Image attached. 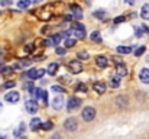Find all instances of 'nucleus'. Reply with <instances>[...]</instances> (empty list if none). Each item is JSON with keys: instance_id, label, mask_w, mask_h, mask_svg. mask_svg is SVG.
Wrapping results in <instances>:
<instances>
[{"instance_id": "nucleus-21", "label": "nucleus", "mask_w": 149, "mask_h": 139, "mask_svg": "<svg viewBox=\"0 0 149 139\" xmlns=\"http://www.w3.org/2000/svg\"><path fill=\"white\" fill-rule=\"evenodd\" d=\"M119 86H120V77H113L110 80V87L111 89H117Z\"/></svg>"}, {"instance_id": "nucleus-35", "label": "nucleus", "mask_w": 149, "mask_h": 139, "mask_svg": "<svg viewBox=\"0 0 149 139\" xmlns=\"http://www.w3.org/2000/svg\"><path fill=\"white\" fill-rule=\"evenodd\" d=\"M77 90H81V92H87V87L84 84H78L77 86Z\"/></svg>"}, {"instance_id": "nucleus-1", "label": "nucleus", "mask_w": 149, "mask_h": 139, "mask_svg": "<svg viewBox=\"0 0 149 139\" xmlns=\"http://www.w3.org/2000/svg\"><path fill=\"white\" fill-rule=\"evenodd\" d=\"M71 34L75 35V38H78V39H84L86 38V29H84V26L81 23H72Z\"/></svg>"}, {"instance_id": "nucleus-41", "label": "nucleus", "mask_w": 149, "mask_h": 139, "mask_svg": "<svg viewBox=\"0 0 149 139\" xmlns=\"http://www.w3.org/2000/svg\"><path fill=\"white\" fill-rule=\"evenodd\" d=\"M0 139H7L6 136H3V135H0Z\"/></svg>"}, {"instance_id": "nucleus-17", "label": "nucleus", "mask_w": 149, "mask_h": 139, "mask_svg": "<svg viewBox=\"0 0 149 139\" xmlns=\"http://www.w3.org/2000/svg\"><path fill=\"white\" fill-rule=\"evenodd\" d=\"M41 123H42V122H41V119L33 117V119L31 120V125H29V126H31V129H32V131H38V129H41Z\"/></svg>"}, {"instance_id": "nucleus-6", "label": "nucleus", "mask_w": 149, "mask_h": 139, "mask_svg": "<svg viewBox=\"0 0 149 139\" xmlns=\"http://www.w3.org/2000/svg\"><path fill=\"white\" fill-rule=\"evenodd\" d=\"M4 100L7 101V103H12V104H15V103H17L19 100H20V94L17 92H9L6 93V96H4Z\"/></svg>"}, {"instance_id": "nucleus-18", "label": "nucleus", "mask_w": 149, "mask_h": 139, "mask_svg": "<svg viewBox=\"0 0 149 139\" xmlns=\"http://www.w3.org/2000/svg\"><path fill=\"white\" fill-rule=\"evenodd\" d=\"M58 68H59L58 62H52V64H49V67L47 68V73H48L49 75H55L56 71H58Z\"/></svg>"}, {"instance_id": "nucleus-16", "label": "nucleus", "mask_w": 149, "mask_h": 139, "mask_svg": "<svg viewBox=\"0 0 149 139\" xmlns=\"http://www.w3.org/2000/svg\"><path fill=\"white\" fill-rule=\"evenodd\" d=\"M141 17L143 20H149V3H145L141 9Z\"/></svg>"}, {"instance_id": "nucleus-29", "label": "nucleus", "mask_w": 149, "mask_h": 139, "mask_svg": "<svg viewBox=\"0 0 149 139\" xmlns=\"http://www.w3.org/2000/svg\"><path fill=\"white\" fill-rule=\"evenodd\" d=\"M145 49H146L145 46H139L138 49H135V55H136V57H141V55L145 52Z\"/></svg>"}, {"instance_id": "nucleus-36", "label": "nucleus", "mask_w": 149, "mask_h": 139, "mask_svg": "<svg viewBox=\"0 0 149 139\" xmlns=\"http://www.w3.org/2000/svg\"><path fill=\"white\" fill-rule=\"evenodd\" d=\"M25 51H26V52H31V51H33V45H28L26 48H25Z\"/></svg>"}, {"instance_id": "nucleus-23", "label": "nucleus", "mask_w": 149, "mask_h": 139, "mask_svg": "<svg viewBox=\"0 0 149 139\" xmlns=\"http://www.w3.org/2000/svg\"><path fill=\"white\" fill-rule=\"evenodd\" d=\"M23 132H25V123H23V122H20L19 128L15 131V136H19V135H22Z\"/></svg>"}, {"instance_id": "nucleus-44", "label": "nucleus", "mask_w": 149, "mask_h": 139, "mask_svg": "<svg viewBox=\"0 0 149 139\" xmlns=\"http://www.w3.org/2000/svg\"><path fill=\"white\" fill-rule=\"evenodd\" d=\"M0 64H1V57H0Z\"/></svg>"}, {"instance_id": "nucleus-40", "label": "nucleus", "mask_w": 149, "mask_h": 139, "mask_svg": "<svg viewBox=\"0 0 149 139\" xmlns=\"http://www.w3.org/2000/svg\"><path fill=\"white\" fill-rule=\"evenodd\" d=\"M142 29H143L145 32H148V34H149V28H148V26H145V25H143V28H142Z\"/></svg>"}, {"instance_id": "nucleus-3", "label": "nucleus", "mask_w": 149, "mask_h": 139, "mask_svg": "<svg viewBox=\"0 0 149 139\" xmlns=\"http://www.w3.org/2000/svg\"><path fill=\"white\" fill-rule=\"evenodd\" d=\"M68 70L71 74H80L83 71V64L78 59H72L68 62Z\"/></svg>"}, {"instance_id": "nucleus-30", "label": "nucleus", "mask_w": 149, "mask_h": 139, "mask_svg": "<svg viewBox=\"0 0 149 139\" xmlns=\"http://www.w3.org/2000/svg\"><path fill=\"white\" fill-rule=\"evenodd\" d=\"M55 52H56L58 55H64V54L67 52V48H65V46H59V48L55 49Z\"/></svg>"}, {"instance_id": "nucleus-9", "label": "nucleus", "mask_w": 149, "mask_h": 139, "mask_svg": "<svg viewBox=\"0 0 149 139\" xmlns=\"http://www.w3.org/2000/svg\"><path fill=\"white\" fill-rule=\"evenodd\" d=\"M62 106H64V98H62V96H55L54 100H52V107H54L55 110H61Z\"/></svg>"}, {"instance_id": "nucleus-22", "label": "nucleus", "mask_w": 149, "mask_h": 139, "mask_svg": "<svg viewBox=\"0 0 149 139\" xmlns=\"http://www.w3.org/2000/svg\"><path fill=\"white\" fill-rule=\"evenodd\" d=\"M90 38H91V41H94V42H101V36H100V34L97 31H94L93 34H90Z\"/></svg>"}, {"instance_id": "nucleus-34", "label": "nucleus", "mask_w": 149, "mask_h": 139, "mask_svg": "<svg viewBox=\"0 0 149 139\" xmlns=\"http://www.w3.org/2000/svg\"><path fill=\"white\" fill-rule=\"evenodd\" d=\"M0 4L1 6H10L12 4V0H0Z\"/></svg>"}, {"instance_id": "nucleus-38", "label": "nucleus", "mask_w": 149, "mask_h": 139, "mask_svg": "<svg viewBox=\"0 0 149 139\" xmlns=\"http://www.w3.org/2000/svg\"><path fill=\"white\" fill-rule=\"evenodd\" d=\"M138 0H125V3H127V4H135Z\"/></svg>"}, {"instance_id": "nucleus-28", "label": "nucleus", "mask_w": 149, "mask_h": 139, "mask_svg": "<svg viewBox=\"0 0 149 139\" xmlns=\"http://www.w3.org/2000/svg\"><path fill=\"white\" fill-rule=\"evenodd\" d=\"M94 16H96L97 19H103V17L106 16V12H104V10H96V12H94Z\"/></svg>"}, {"instance_id": "nucleus-11", "label": "nucleus", "mask_w": 149, "mask_h": 139, "mask_svg": "<svg viewBox=\"0 0 149 139\" xmlns=\"http://www.w3.org/2000/svg\"><path fill=\"white\" fill-rule=\"evenodd\" d=\"M139 80L143 84H149V70L148 68H142L139 71Z\"/></svg>"}, {"instance_id": "nucleus-26", "label": "nucleus", "mask_w": 149, "mask_h": 139, "mask_svg": "<svg viewBox=\"0 0 149 139\" xmlns=\"http://www.w3.org/2000/svg\"><path fill=\"white\" fill-rule=\"evenodd\" d=\"M52 128H54L52 122H44V123H41V129H44V131H51Z\"/></svg>"}, {"instance_id": "nucleus-10", "label": "nucleus", "mask_w": 149, "mask_h": 139, "mask_svg": "<svg viewBox=\"0 0 149 139\" xmlns=\"http://www.w3.org/2000/svg\"><path fill=\"white\" fill-rule=\"evenodd\" d=\"M116 73H117V77H125L127 74V68L123 62H117L116 65Z\"/></svg>"}, {"instance_id": "nucleus-33", "label": "nucleus", "mask_w": 149, "mask_h": 139, "mask_svg": "<svg viewBox=\"0 0 149 139\" xmlns=\"http://www.w3.org/2000/svg\"><path fill=\"white\" fill-rule=\"evenodd\" d=\"M113 22H114V23H122V22H125V16H117Z\"/></svg>"}, {"instance_id": "nucleus-12", "label": "nucleus", "mask_w": 149, "mask_h": 139, "mask_svg": "<svg viewBox=\"0 0 149 139\" xmlns=\"http://www.w3.org/2000/svg\"><path fill=\"white\" fill-rule=\"evenodd\" d=\"M93 89L96 90V93L103 94V93H106V90H107V86H106L103 81H96V83L93 84Z\"/></svg>"}, {"instance_id": "nucleus-31", "label": "nucleus", "mask_w": 149, "mask_h": 139, "mask_svg": "<svg viewBox=\"0 0 149 139\" xmlns=\"http://www.w3.org/2000/svg\"><path fill=\"white\" fill-rule=\"evenodd\" d=\"M51 90H52V92H55V93H65V90H64L62 87H59V86H52V87H51Z\"/></svg>"}, {"instance_id": "nucleus-20", "label": "nucleus", "mask_w": 149, "mask_h": 139, "mask_svg": "<svg viewBox=\"0 0 149 139\" xmlns=\"http://www.w3.org/2000/svg\"><path fill=\"white\" fill-rule=\"evenodd\" d=\"M116 49H117V52H119V54H125V55L132 52V46H123V45H120V46H117Z\"/></svg>"}, {"instance_id": "nucleus-8", "label": "nucleus", "mask_w": 149, "mask_h": 139, "mask_svg": "<svg viewBox=\"0 0 149 139\" xmlns=\"http://www.w3.org/2000/svg\"><path fill=\"white\" fill-rule=\"evenodd\" d=\"M80 104H81V100H80L78 97H71V98L67 101V109H68V110H74V109H77Z\"/></svg>"}, {"instance_id": "nucleus-39", "label": "nucleus", "mask_w": 149, "mask_h": 139, "mask_svg": "<svg viewBox=\"0 0 149 139\" xmlns=\"http://www.w3.org/2000/svg\"><path fill=\"white\" fill-rule=\"evenodd\" d=\"M51 139H61V135H59V133H55V135H52Z\"/></svg>"}, {"instance_id": "nucleus-13", "label": "nucleus", "mask_w": 149, "mask_h": 139, "mask_svg": "<svg viewBox=\"0 0 149 139\" xmlns=\"http://www.w3.org/2000/svg\"><path fill=\"white\" fill-rule=\"evenodd\" d=\"M36 98H38L41 103H44V106L48 104V92L39 89V90H38V97H36Z\"/></svg>"}, {"instance_id": "nucleus-2", "label": "nucleus", "mask_w": 149, "mask_h": 139, "mask_svg": "<svg viewBox=\"0 0 149 139\" xmlns=\"http://www.w3.org/2000/svg\"><path fill=\"white\" fill-rule=\"evenodd\" d=\"M45 73H47V70H44V68H32L26 73V77L29 80H38V78L44 77Z\"/></svg>"}, {"instance_id": "nucleus-5", "label": "nucleus", "mask_w": 149, "mask_h": 139, "mask_svg": "<svg viewBox=\"0 0 149 139\" xmlns=\"http://www.w3.org/2000/svg\"><path fill=\"white\" fill-rule=\"evenodd\" d=\"M77 128H78V122H77L75 117H68V119L64 122V129L68 131V132H74Z\"/></svg>"}, {"instance_id": "nucleus-4", "label": "nucleus", "mask_w": 149, "mask_h": 139, "mask_svg": "<svg viewBox=\"0 0 149 139\" xmlns=\"http://www.w3.org/2000/svg\"><path fill=\"white\" fill-rule=\"evenodd\" d=\"M81 116H83V119L86 120V122H91L94 117H96V109L94 107H84L83 109V112H81Z\"/></svg>"}, {"instance_id": "nucleus-15", "label": "nucleus", "mask_w": 149, "mask_h": 139, "mask_svg": "<svg viewBox=\"0 0 149 139\" xmlns=\"http://www.w3.org/2000/svg\"><path fill=\"white\" fill-rule=\"evenodd\" d=\"M70 9H71L74 17H77V19H81V17H83V13H81V7H80V6H77V4H71Z\"/></svg>"}, {"instance_id": "nucleus-27", "label": "nucleus", "mask_w": 149, "mask_h": 139, "mask_svg": "<svg viewBox=\"0 0 149 139\" xmlns=\"http://www.w3.org/2000/svg\"><path fill=\"white\" fill-rule=\"evenodd\" d=\"M77 57L80 58V59H88L90 57H88V52L87 51H80L78 54H77Z\"/></svg>"}, {"instance_id": "nucleus-14", "label": "nucleus", "mask_w": 149, "mask_h": 139, "mask_svg": "<svg viewBox=\"0 0 149 139\" xmlns=\"http://www.w3.org/2000/svg\"><path fill=\"white\" fill-rule=\"evenodd\" d=\"M96 64H97V67H100V68H106L109 65V61H107V58L104 55H99L96 58Z\"/></svg>"}, {"instance_id": "nucleus-25", "label": "nucleus", "mask_w": 149, "mask_h": 139, "mask_svg": "<svg viewBox=\"0 0 149 139\" xmlns=\"http://www.w3.org/2000/svg\"><path fill=\"white\" fill-rule=\"evenodd\" d=\"M64 45H65V48H71V46L75 45V39H72V38H65Z\"/></svg>"}, {"instance_id": "nucleus-7", "label": "nucleus", "mask_w": 149, "mask_h": 139, "mask_svg": "<svg viewBox=\"0 0 149 139\" xmlns=\"http://www.w3.org/2000/svg\"><path fill=\"white\" fill-rule=\"evenodd\" d=\"M25 107H26L28 113H31V115H33V113H36V112H38V104H36V101H35L33 98H31V100H26V103H25Z\"/></svg>"}, {"instance_id": "nucleus-43", "label": "nucleus", "mask_w": 149, "mask_h": 139, "mask_svg": "<svg viewBox=\"0 0 149 139\" xmlns=\"http://www.w3.org/2000/svg\"><path fill=\"white\" fill-rule=\"evenodd\" d=\"M17 139H26V138H25V136H22V138H17Z\"/></svg>"}, {"instance_id": "nucleus-19", "label": "nucleus", "mask_w": 149, "mask_h": 139, "mask_svg": "<svg viewBox=\"0 0 149 139\" xmlns=\"http://www.w3.org/2000/svg\"><path fill=\"white\" fill-rule=\"evenodd\" d=\"M32 4V0H19L17 1V7L19 9H28Z\"/></svg>"}, {"instance_id": "nucleus-32", "label": "nucleus", "mask_w": 149, "mask_h": 139, "mask_svg": "<svg viewBox=\"0 0 149 139\" xmlns=\"http://www.w3.org/2000/svg\"><path fill=\"white\" fill-rule=\"evenodd\" d=\"M15 86H16V83H15V81H7V83H4V86H3V87H4V89H13Z\"/></svg>"}, {"instance_id": "nucleus-42", "label": "nucleus", "mask_w": 149, "mask_h": 139, "mask_svg": "<svg viewBox=\"0 0 149 139\" xmlns=\"http://www.w3.org/2000/svg\"><path fill=\"white\" fill-rule=\"evenodd\" d=\"M1 109H3V104H1V103H0V112H1Z\"/></svg>"}, {"instance_id": "nucleus-37", "label": "nucleus", "mask_w": 149, "mask_h": 139, "mask_svg": "<svg viewBox=\"0 0 149 139\" xmlns=\"http://www.w3.org/2000/svg\"><path fill=\"white\" fill-rule=\"evenodd\" d=\"M142 34H143V32H142V29H136V36H139V38H141V36H143Z\"/></svg>"}, {"instance_id": "nucleus-24", "label": "nucleus", "mask_w": 149, "mask_h": 139, "mask_svg": "<svg viewBox=\"0 0 149 139\" xmlns=\"http://www.w3.org/2000/svg\"><path fill=\"white\" fill-rule=\"evenodd\" d=\"M51 41H52V44L56 46L59 44V41H61V35L59 34H55V35H51Z\"/></svg>"}]
</instances>
